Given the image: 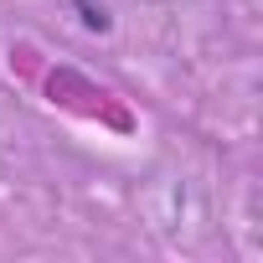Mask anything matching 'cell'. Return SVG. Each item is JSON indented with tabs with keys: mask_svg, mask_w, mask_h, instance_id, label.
<instances>
[{
	"mask_svg": "<svg viewBox=\"0 0 263 263\" xmlns=\"http://www.w3.org/2000/svg\"><path fill=\"white\" fill-rule=\"evenodd\" d=\"M67 6L78 11V21L88 26V31H114V16H108V6H103V0H67Z\"/></svg>",
	"mask_w": 263,
	"mask_h": 263,
	"instance_id": "cell-1",
	"label": "cell"
}]
</instances>
